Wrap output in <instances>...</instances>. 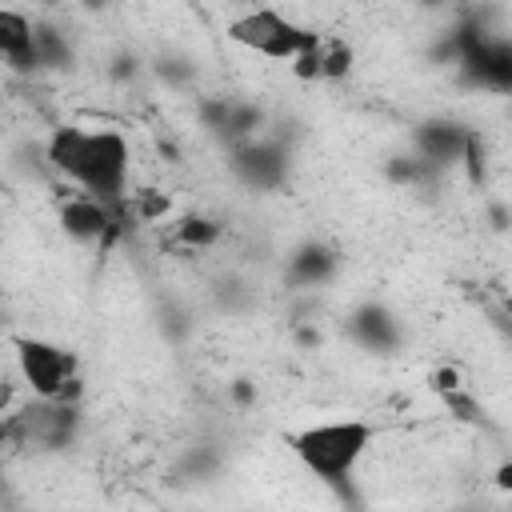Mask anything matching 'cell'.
<instances>
[{
    "mask_svg": "<svg viewBox=\"0 0 512 512\" xmlns=\"http://www.w3.org/2000/svg\"><path fill=\"white\" fill-rule=\"evenodd\" d=\"M44 160L56 176H64L80 192H92V196L112 200V204L128 196L132 148L116 128L60 124L44 140Z\"/></svg>",
    "mask_w": 512,
    "mask_h": 512,
    "instance_id": "1",
    "label": "cell"
},
{
    "mask_svg": "<svg viewBox=\"0 0 512 512\" xmlns=\"http://www.w3.org/2000/svg\"><path fill=\"white\" fill-rule=\"evenodd\" d=\"M372 440H376V424L360 420V416L320 420V424H308V428H296L284 436V444L300 460V468L328 488H344L352 480V472L368 456Z\"/></svg>",
    "mask_w": 512,
    "mask_h": 512,
    "instance_id": "2",
    "label": "cell"
},
{
    "mask_svg": "<svg viewBox=\"0 0 512 512\" xmlns=\"http://www.w3.org/2000/svg\"><path fill=\"white\" fill-rule=\"evenodd\" d=\"M312 32H316V28H308V24L292 20V16H284V12L272 8V4L244 8V12L232 16L228 28H224V36H228L236 48H244V52H252V56H264V60H280V64H292L296 52L312 40Z\"/></svg>",
    "mask_w": 512,
    "mask_h": 512,
    "instance_id": "3",
    "label": "cell"
},
{
    "mask_svg": "<svg viewBox=\"0 0 512 512\" xmlns=\"http://www.w3.org/2000/svg\"><path fill=\"white\" fill-rule=\"evenodd\" d=\"M16 348V372L20 380L28 384L32 396H44V400H60L64 388L80 376V356L56 340H44V336H16L12 340Z\"/></svg>",
    "mask_w": 512,
    "mask_h": 512,
    "instance_id": "4",
    "label": "cell"
},
{
    "mask_svg": "<svg viewBox=\"0 0 512 512\" xmlns=\"http://www.w3.org/2000/svg\"><path fill=\"white\" fill-rule=\"evenodd\" d=\"M228 172L252 192H276L292 176V148L276 132H260L228 144Z\"/></svg>",
    "mask_w": 512,
    "mask_h": 512,
    "instance_id": "5",
    "label": "cell"
},
{
    "mask_svg": "<svg viewBox=\"0 0 512 512\" xmlns=\"http://www.w3.org/2000/svg\"><path fill=\"white\" fill-rule=\"evenodd\" d=\"M124 204H128V196L112 204V200H100V196L76 188L72 196H64L56 220H60V232L68 240H76V244H108L124 228V220H120Z\"/></svg>",
    "mask_w": 512,
    "mask_h": 512,
    "instance_id": "6",
    "label": "cell"
},
{
    "mask_svg": "<svg viewBox=\"0 0 512 512\" xmlns=\"http://www.w3.org/2000/svg\"><path fill=\"white\" fill-rule=\"evenodd\" d=\"M348 336L376 356H392L404 348V324L384 300H360L348 316Z\"/></svg>",
    "mask_w": 512,
    "mask_h": 512,
    "instance_id": "7",
    "label": "cell"
},
{
    "mask_svg": "<svg viewBox=\"0 0 512 512\" xmlns=\"http://www.w3.org/2000/svg\"><path fill=\"white\" fill-rule=\"evenodd\" d=\"M468 136H472L468 124H460V120H452V116H428V120L416 124L412 144H416V152H420L428 164H436V168L444 172V168H460Z\"/></svg>",
    "mask_w": 512,
    "mask_h": 512,
    "instance_id": "8",
    "label": "cell"
},
{
    "mask_svg": "<svg viewBox=\"0 0 512 512\" xmlns=\"http://www.w3.org/2000/svg\"><path fill=\"white\" fill-rule=\"evenodd\" d=\"M0 56L16 76L44 72V60L36 48V20L24 16L20 8H0Z\"/></svg>",
    "mask_w": 512,
    "mask_h": 512,
    "instance_id": "9",
    "label": "cell"
},
{
    "mask_svg": "<svg viewBox=\"0 0 512 512\" xmlns=\"http://www.w3.org/2000/svg\"><path fill=\"white\" fill-rule=\"evenodd\" d=\"M340 272V252L328 244V240H304L292 248L288 256V284L292 288H324L332 276Z\"/></svg>",
    "mask_w": 512,
    "mask_h": 512,
    "instance_id": "10",
    "label": "cell"
},
{
    "mask_svg": "<svg viewBox=\"0 0 512 512\" xmlns=\"http://www.w3.org/2000/svg\"><path fill=\"white\" fill-rule=\"evenodd\" d=\"M36 48H40L44 72H72L76 68V48H72V40L60 24L36 20Z\"/></svg>",
    "mask_w": 512,
    "mask_h": 512,
    "instance_id": "11",
    "label": "cell"
},
{
    "mask_svg": "<svg viewBox=\"0 0 512 512\" xmlns=\"http://www.w3.org/2000/svg\"><path fill=\"white\" fill-rule=\"evenodd\" d=\"M268 128V116H264V108L260 104H252V100H232V108H228V116H224V124H220V140L224 144H236V140H248V136H260Z\"/></svg>",
    "mask_w": 512,
    "mask_h": 512,
    "instance_id": "12",
    "label": "cell"
},
{
    "mask_svg": "<svg viewBox=\"0 0 512 512\" xmlns=\"http://www.w3.org/2000/svg\"><path fill=\"white\" fill-rule=\"evenodd\" d=\"M172 236H176V244L180 248H212V244H220V236H224V220H216V216H204V212H184L176 224H172Z\"/></svg>",
    "mask_w": 512,
    "mask_h": 512,
    "instance_id": "13",
    "label": "cell"
},
{
    "mask_svg": "<svg viewBox=\"0 0 512 512\" xmlns=\"http://www.w3.org/2000/svg\"><path fill=\"white\" fill-rule=\"evenodd\" d=\"M352 64H356L352 44L340 40V36H324V44H320V84H336V80L352 76Z\"/></svg>",
    "mask_w": 512,
    "mask_h": 512,
    "instance_id": "14",
    "label": "cell"
},
{
    "mask_svg": "<svg viewBox=\"0 0 512 512\" xmlns=\"http://www.w3.org/2000/svg\"><path fill=\"white\" fill-rule=\"evenodd\" d=\"M152 72H156L168 88H188V84L196 80V60L184 56V52H160V56L152 60Z\"/></svg>",
    "mask_w": 512,
    "mask_h": 512,
    "instance_id": "15",
    "label": "cell"
},
{
    "mask_svg": "<svg viewBox=\"0 0 512 512\" xmlns=\"http://www.w3.org/2000/svg\"><path fill=\"white\" fill-rule=\"evenodd\" d=\"M320 44H324V32H312V40H308V44L296 52V60L288 64L300 84H320Z\"/></svg>",
    "mask_w": 512,
    "mask_h": 512,
    "instance_id": "16",
    "label": "cell"
},
{
    "mask_svg": "<svg viewBox=\"0 0 512 512\" xmlns=\"http://www.w3.org/2000/svg\"><path fill=\"white\" fill-rule=\"evenodd\" d=\"M440 400H444L448 416H456L460 424H476V428L484 424V408H480V400L468 392V384H464V388H452V392H444Z\"/></svg>",
    "mask_w": 512,
    "mask_h": 512,
    "instance_id": "17",
    "label": "cell"
},
{
    "mask_svg": "<svg viewBox=\"0 0 512 512\" xmlns=\"http://www.w3.org/2000/svg\"><path fill=\"white\" fill-rule=\"evenodd\" d=\"M460 168L468 172V184H484V176H488V148H484V136H480L476 128H472V136H468V144H464Z\"/></svg>",
    "mask_w": 512,
    "mask_h": 512,
    "instance_id": "18",
    "label": "cell"
},
{
    "mask_svg": "<svg viewBox=\"0 0 512 512\" xmlns=\"http://www.w3.org/2000/svg\"><path fill=\"white\" fill-rule=\"evenodd\" d=\"M168 208H172V200H168L164 192H156V188L132 192V212H136V220H160V216H168Z\"/></svg>",
    "mask_w": 512,
    "mask_h": 512,
    "instance_id": "19",
    "label": "cell"
},
{
    "mask_svg": "<svg viewBox=\"0 0 512 512\" xmlns=\"http://www.w3.org/2000/svg\"><path fill=\"white\" fill-rule=\"evenodd\" d=\"M428 388H432L436 396H444V392H452V388H464V376H460L456 364H440V368H432Z\"/></svg>",
    "mask_w": 512,
    "mask_h": 512,
    "instance_id": "20",
    "label": "cell"
},
{
    "mask_svg": "<svg viewBox=\"0 0 512 512\" xmlns=\"http://www.w3.org/2000/svg\"><path fill=\"white\" fill-rule=\"evenodd\" d=\"M136 72H140V60H136L132 52H120V56L112 60V76H116V80H132Z\"/></svg>",
    "mask_w": 512,
    "mask_h": 512,
    "instance_id": "21",
    "label": "cell"
},
{
    "mask_svg": "<svg viewBox=\"0 0 512 512\" xmlns=\"http://www.w3.org/2000/svg\"><path fill=\"white\" fill-rule=\"evenodd\" d=\"M228 392H232V400H236L240 408H248V404L256 400V388H252V380H232V384H228Z\"/></svg>",
    "mask_w": 512,
    "mask_h": 512,
    "instance_id": "22",
    "label": "cell"
},
{
    "mask_svg": "<svg viewBox=\"0 0 512 512\" xmlns=\"http://www.w3.org/2000/svg\"><path fill=\"white\" fill-rule=\"evenodd\" d=\"M492 484H496L500 492H512V460L496 464V472H492Z\"/></svg>",
    "mask_w": 512,
    "mask_h": 512,
    "instance_id": "23",
    "label": "cell"
},
{
    "mask_svg": "<svg viewBox=\"0 0 512 512\" xmlns=\"http://www.w3.org/2000/svg\"><path fill=\"white\" fill-rule=\"evenodd\" d=\"M488 216L496 220V228H508V224H512V212H508L504 204H492V208H488Z\"/></svg>",
    "mask_w": 512,
    "mask_h": 512,
    "instance_id": "24",
    "label": "cell"
},
{
    "mask_svg": "<svg viewBox=\"0 0 512 512\" xmlns=\"http://www.w3.org/2000/svg\"><path fill=\"white\" fill-rule=\"evenodd\" d=\"M416 4H420V8H444L448 0H416Z\"/></svg>",
    "mask_w": 512,
    "mask_h": 512,
    "instance_id": "25",
    "label": "cell"
},
{
    "mask_svg": "<svg viewBox=\"0 0 512 512\" xmlns=\"http://www.w3.org/2000/svg\"><path fill=\"white\" fill-rule=\"evenodd\" d=\"M84 8H96L100 12V8H108V0H84Z\"/></svg>",
    "mask_w": 512,
    "mask_h": 512,
    "instance_id": "26",
    "label": "cell"
},
{
    "mask_svg": "<svg viewBox=\"0 0 512 512\" xmlns=\"http://www.w3.org/2000/svg\"><path fill=\"white\" fill-rule=\"evenodd\" d=\"M236 4H244V8H256V4H264V0H236Z\"/></svg>",
    "mask_w": 512,
    "mask_h": 512,
    "instance_id": "27",
    "label": "cell"
}]
</instances>
